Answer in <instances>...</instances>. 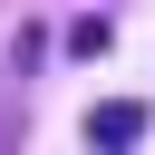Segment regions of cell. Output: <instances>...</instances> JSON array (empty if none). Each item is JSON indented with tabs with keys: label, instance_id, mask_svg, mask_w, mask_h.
I'll list each match as a JSON object with an SVG mask.
<instances>
[{
	"label": "cell",
	"instance_id": "6da1fadb",
	"mask_svg": "<svg viewBox=\"0 0 155 155\" xmlns=\"http://www.w3.org/2000/svg\"><path fill=\"white\" fill-rule=\"evenodd\" d=\"M87 136H97V145L116 155V145H136V136H145V107H136V97H107V107L87 116Z\"/></svg>",
	"mask_w": 155,
	"mask_h": 155
},
{
	"label": "cell",
	"instance_id": "7a4b0ae2",
	"mask_svg": "<svg viewBox=\"0 0 155 155\" xmlns=\"http://www.w3.org/2000/svg\"><path fill=\"white\" fill-rule=\"evenodd\" d=\"M0 155H10V136H0Z\"/></svg>",
	"mask_w": 155,
	"mask_h": 155
}]
</instances>
